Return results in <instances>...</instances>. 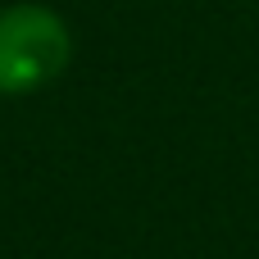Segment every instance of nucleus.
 <instances>
[{
    "instance_id": "obj_1",
    "label": "nucleus",
    "mask_w": 259,
    "mask_h": 259,
    "mask_svg": "<svg viewBox=\"0 0 259 259\" xmlns=\"http://www.w3.org/2000/svg\"><path fill=\"white\" fill-rule=\"evenodd\" d=\"M73 59L68 23L46 5L0 9V96H27L55 82Z\"/></svg>"
}]
</instances>
